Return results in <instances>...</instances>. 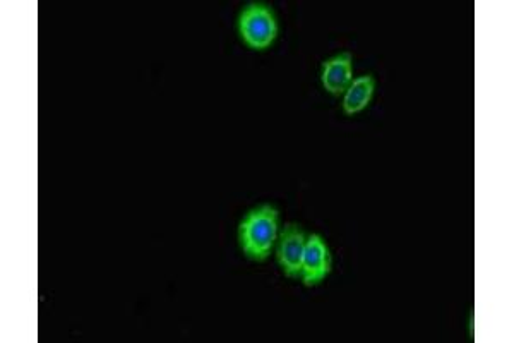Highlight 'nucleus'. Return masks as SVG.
<instances>
[{
  "label": "nucleus",
  "instance_id": "1",
  "mask_svg": "<svg viewBox=\"0 0 514 343\" xmlns=\"http://www.w3.org/2000/svg\"><path fill=\"white\" fill-rule=\"evenodd\" d=\"M280 213L275 206L263 205L247 213L239 225V246L252 261H266L278 241Z\"/></svg>",
  "mask_w": 514,
  "mask_h": 343
},
{
  "label": "nucleus",
  "instance_id": "2",
  "mask_svg": "<svg viewBox=\"0 0 514 343\" xmlns=\"http://www.w3.org/2000/svg\"><path fill=\"white\" fill-rule=\"evenodd\" d=\"M239 35L252 50H266L278 37L275 11L261 2L247 4L239 14Z\"/></svg>",
  "mask_w": 514,
  "mask_h": 343
},
{
  "label": "nucleus",
  "instance_id": "3",
  "mask_svg": "<svg viewBox=\"0 0 514 343\" xmlns=\"http://www.w3.org/2000/svg\"><path fill=\"white\" fill-rule=\"evenodd\" d=\"M278 247H276V259L281 271L288 278H300L302 271V259H304L305 237L304 230L295 223H288L278 234Z\"/></svg>",
  "mask_w": 514,
  "mask_h": 343
},
{
  "label": "nucleus",
  "instance_id": "4",
  "mask_svg": "<svg viewBox=\"0 0 514 343\" xmlns=\"http://www.w3.org/2000/svg\"><path fill=\"white\" fill-rule=\"evenodd\" d=\"M331 273V253L321 235L312 234L305 242L304 259H302V271L300 280L305 287H314L324 282Z\"/></svg>",
  "mask_w": 514,
  "mask_h": 343
},
{
  "label": "nucleus",
  "instance_id": "5",
  "mask_svg": "<svg viewBox=\"0 0 514 343\" xmlns=\"http://www.w3.org/2000/svg\"><path fill=\"white\" fill-rule=\"evenodd\" d=\"M353 81V57L350 52H341V54L331 57L328 61L323 62L321 67V83L324 90L329 95L340 97Z\"/></svg>",
  "mask_w": 514,
  "mask_h": 343
},
{
  "label": "nucleus",
  "instance_id": "6",
  "mask_svg": "<svg viewBox=\"0 0 514 343\" xmlns=\"http://www.w3.org/2000/svg\"><path fill=\"white\" fill-rule=\"evenodd\" d=\"M376 91V79L372 74H365L359 78H353L352 85L343 93V112L347 115L360 114L369 107Z\"/></svg>",
  "mask_w": 514,
  "mask_h": 343
}]
</instances>
